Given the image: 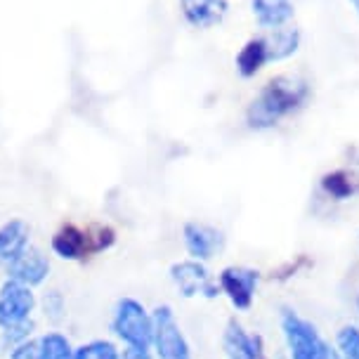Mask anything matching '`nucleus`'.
I'll list each match as a JSON object with an SVG mask.
<instances>
[{
	"label": "nucleus",
	"instance_id": "2",
	"mask_svg": "<svg viewBox=\"0 0 359 359\" xmlns=\"http://www.w3.org/2000/svg\"><path fill=\"white\" fill-rule=\"evenodd\" d=\"M279 326L288 359H338L336 348H331L322 331L291 307L281 310Z\"/></svg>",
	"mask_w": 359,
	"mask_h": 359
},
{
	"label": "nucleus",
	"instance_id": "4",
	"mask_svg": "<svg viewBox=\"0 0 359 359\" xmlns=\"http://www.w3.org/2000/svg\"><path fill=\"white\" fill-rule=\"evenodd\" d=\"M154 314V355L158 359H191V348L182 333L175 312L168 305H161Z\"/></svg>",
	"mask_w": 359,
	"mask_h": 359
},
{
	"label": "nucleus",
	"instance_id": "23",
	"mask_svg": "<svg viewBox=\"0 0 359 359\" xmlns=\"http://www.w3.org/2000/svg\"><path fill=\"white\" fill-rule=\"evenodd\" d=\"M338 359H341V357H338Z\"/></svg>",
	"mask_w": 359,
	"mask_h": 359
},
{
	"label": "nucleus",
	"instance_id": "17",
	"mask_svg": "<svg viewBox=\"0 0 359 359\" xmlns=\"http://www.w3.org/2000/svg\"><path fill=\"white\" fill-rule=\"evenodd\" d=\"M336 352L341 359H359V329L343 326L336 336Z\"/></svg>",
	"mask_w": 359,
	"mask_h": 359
},
{
	"label": "nucleus",
	"instance_id": "13",
	"mask_svg": "<svg viewBox=\"0 0 359 359\" xmlns=\"http://www.w3.org/2000/svg\"><path fill=\"white\" fill-rule=\"evenodd\" d=\"M253 12L262 27L279 29L293 17L291 0H253Z\"/></svg>",
	"mask_w": 359,
	"mask_h": 359
},
{
	"label": "nucleus",
	"instance_id": "9",
	"mask_svg": "<svg viewBox=\"0 0 359 359\" xmlns=\"http://www.w3.org/2000/svg\"><path fill=\"white\" fill-rule=\"evenodd\" d=\"M182 236H184V248H187V253L194 260H201V262L215 258V255L222 251V243H224V236L220 229L210 227V224H203V222H187L182 229Z\"/></svg>",
	"mask_w": 359,
	"mask_h": 359
},
{
	"label": "nucleus",
	"instance_id": "12",
	"mask_svg": "<svg viewBox=\"0 0 359 359\" xmlns=\"http://www.w3.org/2000/svg\"><path fill=\"white\" fill-rule=\"evenodd\" d=\"M182 10L194 27L208 29L220 24L227 15V0H182Z\"/></svg>",
	"mask_w": 359,
	"mask_h": 359
},
{
	"label": "nucleus",
	"instance_id": "15",
	"mask_svg": "<svg viewBox=\"0 0 359 359\" xmlns=\"http://www.w3.org/2000/svg\"><path fill=\"white\" fill-rule=\"evenodd\" d=\"M38 359H76V350L60 331H48L38 338Z\"/></svg>",
	"mask_w": 359,
	"mask_h": 359
},
{
	"label": "nucleus",
	"instance_id": "19",
	"mask_svg": "<svg viewBox=\"0 0 359 359\" xmlns=\"http://www.w3.org/2000/svg\"><path fill=\"white\" fill-rule=\"evenodd\" d=\"M10 359H38V338H29L10 350Z\"/></svg>",
	"mask_w": 359,
	"mask_h": 359
},
{
	"label": "nucleus",
	"instance_id": "11",
	"mask_svg": "<svg viewBox=\"0 0 359 359\" xmlns=\"http://www.w3.org/2000/svg\"><path fill=\"white\" fill-rule=\"evenodd\" d=\"M31 229L24 220H10L0 227V267L8 269L29 248Z\"/></svg>",
	"mask_w": 359,
	"mask_h": 359
},
{
	"label": "nucleus",
	"instance_id": "18",
	"mask_svg": "<svg viewBox=\"0 0 359 359\" xmlns=\"http://www.w3.org/2000/svg\"><path fill=\"white\" fill-rule=\"evenodd\" d=\"M43 314L45 317H50L53 322H57V319H62L64 317V312H67V305H64V300L62 296L57 291H50L48 296L43 298Z\"/></svg>",
	"mask_w": 359,
	"mask_h": 359
},
{
	"label": "nucleus",
	"instance_id": "21",
	"mask_svg": "<svg viewBox=\"0 0 359 359\" xmlns=\"http://www.w3.org/2000/svg\"><path fill=\"white\" fill-rule=\"evenodd\" d=\"M355 5H357V8H359V0H355Z\"/></svg>",
	"mask_w": 359,
	"mask_h": 359
},
{
	"label": "nucleus",
	"instance_id": "7",
	"mask_svg": "<svg viewBox=\"0 0 359 359\" xmlns=\"http://www.w3.org/2000/svg\"><path fill=\"white\" fill-rule=\"evenodd\" d=\"M172 284L184 298H217L220 296V286L217 279L208 272L201 260H182L170 267Z\"/></svg>",
	"mask_w": 359,
	"mask_h": 359
},
{
	"label": "nucleus",
	"instance_id": "10",
	"mask_svg": "<svg viewBox=\"0 0 359 359\" xmlns=\"http://www.w3.org/2000/svg\"><path fill=\"white\" fill-rule=\"evenodd\" d=\"M50 274V260L41 248H27L19 258L8 267V279H15L27 286H41Z\"/></svg>",
	"mask_w": 359,
	"mask_h": 359
},
{
	"label": "nucleus",
	"instance_id": "8",
	"mask_svg": "<svg viewBox=\"0 0 359 359\" xmlns=\"http://www.w3.org/2000/svg\"><path fill=\"white\" fill-rule=\"evenodd\" d=\"M222 350L227 359H269L260 333L248 331L236 319H229L222 333Z\"/></svg>",
	"mask_w": 359,
	"mask_h": 359
},
{
	"label": "nucleus",
	"instance_id": "1",
	"mask_svg": "<svg viewBox=\"0 0 359 359\" xmlns=\"http://www.w3.org/2000/svg\"><path fill=\"white\" fill-rule=\"evenodd\" d=\"M305 83L293 79V76H284V79L267 83V88L262 90L260 97L253 102L251 111H248V123L253 128L274 126L286 114H291L305 100Z\"/></svg>",
	"mask_w": 359,
	"mask_h": 359
},
{
	"label": "nucleus",
	"instance_id": "22",
	"mask_svg": "<svg viewBox=\"0 0 359 359\" xmlns=\"http://www.w3.org/2000/svg\"><path fill=\"white\" fill-rule=\"evenodd\" d=\"M357 305H359V300H357Z\"/></svg>",
	"mask_w": 359,
	"mask_h": 359
},
{
	"label": "nucleus",
	"instance_id": "20",
	"mask_svg": "<svg viewBox=\"0 0 359 359\" xmlns=\"http://www.w3.org/2000/svg\"><path fill=\"white\" fill-rule=\"evenodd\" d=\"M154 357L156 355L151 350H135V348L123 350V359H154Z\"/></svg>",
	"mask_w": 359,
	"mask_h": 359
},
{
	"label": "nucleus",
	"instance_id": "5",
	"mask_svg": "<svg viewBox=\"0 0 359 359\" xmlns=\"http://www.w3.org/2000/svg\"><path fill=\"white\" fill-rule=\"evenodd\" d=\"M217 286L220 293L232 303L234 310L246 312L253 307V300L258 296V286H260V272L253 267H243V265H232L224 267L217 274Z\"/></svg>",
	"mask_w": 359,
	"mask_h": 359
},
{
	"label": "nucleus",
	"instance_id": "6",
	"mask_svg": "<svg viewBox=\"0 0 359 359\" xmlns=\"http://www.w3.org/2000/svg\"><path fill=\"white\" fill-rule=\"evenodd\" d=\"M38 300L31 291V286L19 284L15 279H8L0 288V329H12L34 322Z\"/></svg>",
	"mask_w": 359,
	"mask_h": 359
},
{
	"label": "nucleus",
	"instance_id": "3",
	"mask_svg": "<svg viewBox=\"0 0 359 359\" xmlns=\"http://www.w3.org/2000/svg\"><path fill=\"white\" fill-rule=\"evenodd\" d=\"M111 331L126 348L151 350L154 314L135 298H121L111 314Z\"/></svg>",
	"mask_w": 359,
	"mask_h": 359
},
{
	"label": "nucleus",
	"instance_id": "14",
	"mask_svg": "<svg viewBox=\"0 0 359 359\" xmlns=\"http://www.w3.org/2000/svg\"><path fill=\"white\" fill-rule=\"evenodd\" d=\"M86 234L81 232V229H76V227H64L62 232H57L55 234V239H53V251L60 255V258L64 260H76V258H81L83 253H86Z\"/></svg>",
	"mask_w": 359,
	"mask_h": 359
},
{
	"label": "nucleus",
	"instance_id": "16",
	"mask_svg": "<svg viewBox=\"0 0 359 359\" xmlns=\"http://www.w3.org/2000/svg\"><path fill=\"white\" fill-rule=\"evenodd\" d=\"M76 359H123V352L118 350L116 343L97 338V341L83 343L76 348Z\"/></svg>",
	"mask_w": 359,
	"mask_h": 359
}]
</instances>
